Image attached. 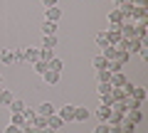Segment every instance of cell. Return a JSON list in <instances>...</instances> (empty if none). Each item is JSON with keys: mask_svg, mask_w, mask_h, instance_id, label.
Here are the masks:
<instances>
[{"mask_svg": "<svg viewBox=\"0 0 148 133\" xmlns=\"http://www.w3.org/2000/svg\"><path fill=\"white\" fill-rule=\"evenodd\" d=\"M57 116L62 118L64 123H72V121H74V106H72V104H64V106L57 111Z\"/></svg>", "mask_w": 148, "mask_h": 133, "instance_id": "obj_2", "label": "cell"}, {"mask_svg": "<svg viewBox=\"0 0 148 133\" xmlns=\"http://www.w3.org/2000/svg\"><path fill=\"white\" fill-rule=\"evenodd\" d=\"M114 104H116V101H114V96H111V94H104V96H101V106L111 108V106H114Z\"/></svg>", "mask_w": 148, "mask_h": 133, "instance_id": "obj_33", "label": "cell"}, {"mask_svg": "<svg viewBox=\"0 0 148 133\" xmlns=\"http://www.w3.org/2000/svg\"><path fill=\"white\" fill-rule=\"evenodd\" d=\"M109 113H111V108H106V106H99V108H96V118H99V123H106V121H109Z\"/></svg>", "mask_w": 148, "mask_h": 133, "instance_id": "obj_19", "label": "cell"}, {"mask_svg": "<svg viewBox=\"0 0 148 133\" xmlns=\"http://www.w3.org/2000/svg\"><path fill=\"white\" fill-rule=\"evenodd\" d=\"M22 116H25L27 123H32V121H35V116H37V111H32L30 106H25V108H22Z\"/></svg>", "mask_w": 148, "mask_h": 133, "instance_id": "obj_31", "label": "cell"}, {"mask_svg": "<svg viewBox=\"0 0 148 133\" xmlns=\"http://www.w3.org/2000/svg\"><path fill=\"white\" fill-rule=\"evenodd\" d=\"M0 84H3V74H0Z\"/></svg>", "mask_w": 148, "mask_h": 133, "instance_id": "obj_46", "label": "cell"}, {"mask_svg": "<svg viewBox=\"0 0 148 133\" xmlns=\"http://www.w3.org/2000/svg\"><path fill=\"white\" fill-rule=\"evenodd\" d=\"M133 30H136V40H141V42H146V32H148V20H143V22H133Z\"/></svg>", "mask_w": 148, "mask_h": 133, "instance_id": "obj_5", "label": "cell"}, {"mask_svg": "<svg viewBox=\"0 0 148 133\" xmlns=\"http://www.w3.org/2000/svg\"><path fill=\"white\" fill-rule=\"evenodd\" d=\"M96 91H99V96H104V94H111V84H109V81H99Z\"/></svg>", "mask_w": 148, "mask_h": 133, "instance_id": "obj_30", "label": "cell"}, {"mask_svg": "<svg viewBox=\"0 0 148 133\" xmlns=\"http://www.w3.org/2000/svg\"><path fill=\"white\" fill-rule=\"evenodd\" d=\"M91 64H94V69L99 72V69H106V67H109V59H104V57L99 54V57H94V59H91Z\"/></svg>", "mask_w": 148, "mask_h": 133, "instance_id": "obj_20", "label": "cell"}, {"mask_svg": "<svg viewBox=\"0 0 148 133\" xmlns=\"http://www.w3.org/2000/svg\"><path fill=\"white\" fill-rule=\"evenodd\" d=\"M119 126H121V131H123V133H133V131H136V123H131L126 116H123V121L119 123Z\"/></svg>", "mask_w": 148, "mask_h": 133, "instance_id": "obj_27", "label": "cell"}, {"mask_svg": "<svg viewBox=\"0 0 148 133\" xmlns=\"http://www.w3.org/2000/svg\"><path fill=\"white\" fill-rule=\"evenodd\" d=\"M106 40H109V44H114V47L123 40L121 32H119V25H109V30H106Z\"/></svg>", "mask_w": 148, "mask_h": 133, "instance_id": "obj_1", "label": "cell"}, {"mask_svg": "<svg viewBox=\"0 0 148 133\" xmlns=\"http://www.w3.org/2000/svg\"><path fill=\"white\" fill-rule=\"evenodd\" d=\"M94 133H109V123H101V126H96Z\"/></svg>", "mask_w": 148, "mask_h": 133, "instance_id": "obj_40", "label": "cell"}, {"mask_svg": "<svg viewBox=\"0 0 148 133\" xmlns=\"http://www.w3.org/2000/svg\"><path fill=\"white\" fill-rule=\"evenodd\" d=\"M126 118H128L131 123H136V126H138L143 116H141V111H138V108H133V111H126Z\"/></svg>", "mask_w": 148, "mask_h": 133, "instance_id": "obj_24", "label": "cell"}, {"mask_svg": "<svg viewBox=\"0 0 148 133\" xmlns=\"http://www.w3.org/2000/svg\"><path fill=\"white\" fill-rule=\"evenodd\" d=\"M96 76H99V81H109L111 79V72L109 69H99V72H96Z\"/></svg>", "mask_w": 148, "mask_h": 133, "instance_id": "obj_36", "label": "cell"}, {"mask_svg": "<svg viewBox=\"0 0 148 133\" xmlns=\"http://www.w3.org/2000/svg\"><path fill=\"white\" fill-rule=\"evenodd\" d=\"M126 81H128L126 76H123L121 72H116V74H111V79H109V84H111V86H123V84H126Z\"/></svg>", "mask_w": 148, "mask_h": 133, "instance_id": "obj_14", "label": "cell"}, {"mask_svg": "<svg viewBox=\"0 0 148 133\" xmlns=\"http://www.w3.org/2000/svg\"><path fill=\"white\" fill-rule=\"evenodd\" d=\"M3 133H22V128H20V126H12V123H8Z\"/></svg>", "mask_w": 148, "mask_h": 133, "instance_id": "obj_38", "label": "cell"}, {"mask_svg": "<svg viewBox=\"0 0 148 133\" xmlns=\"http://www.w3.org/2000/svg\"><path fill=\"white\" fill-rule=\"evenodd\" d=\"M96 44H99V47H106V44H109V40H106V32H99V35H96Z\"/></svg>", "mask_w": 148, "mask_h": 133, "instance_id": "obj_37", "label": "cell"}, {"mask_svg": "<svg viewBox=\"0 0 148 133\" xmlns=\"http://www.w3.org/2000/svg\"><path fill=\"white\" fill-rule=\"evenodd\" d=\"M32 69H35V72H37V74H40V76H42L45 72L49 69V67H47V62H45V59H37V62L32 64Z\"/></svg>", "mask_w": 148, "mask_h": 133, "instance_id": "obj_23", "label": "cell"}, {"mask_svg": "<svg viewBox=\"0 0 148 133\" xmlns=\"http://www.w3.org/2000/svg\"><path fill=\"white\" fill-rule=\"evenodd\" d=\"M47 67H49V72H62V67H64V64H62V59L52 57V59L47 62Z\"/></svg>", "mask_w": 148, "mask_h": 133, "instance_id": "obj_25", "label": "cell"}, {"mask_svg": "<svg viewBox=\"0 0 148 133\" xmlns=\"http://www.w3.org/2000/svg\"><path fill=\"white\" fill-rule=\"evenodd\" d=\"M40 133H54V131H52V128L47 126V128H42V131H40Z\"/></svg>", "mask_w": 148, "mask_h": 133, "instance_id": "obj_44", "label": "cell"}, {"mask_svg": "<svg viewBox=\"0 0 148 133\" xmlns=\"http://www.w3.org/2000/svg\"><path fill=\"white\" fill-rule=\"evenodd\" d=\"M32 126L42 131V128H47V118H45V116H35V121H32Z\"/></svg>", "mask_w": 148, "mask_h": 133, "instance_id": "obj_32", "label": "cell"}, {"mask_svg": "<svg viewBox=\"0 0 148 133\" xmlns=\"http://www.w3.org/2000/svg\"><path fill=\"white\" fill-rule=\"evenodd\" d=\"M128 59H131V54H128V52H121V49H116V59H114V62H119L121 67H126Z\"/></svg>", "mask_w": 148, "mask_h": 133, "instance_id": "obj_22", "label": "cell"}, {"mask_svg": "<svg viewBox=\"0 0 148 133\" xmlns=\"http://www.w3.org/2000/svg\"><path fill=\"white\" fill-rule=\"evenodd\" d=\"M10 123H12V126H20V128H22L27 121H25V116H22V113H12V116H10Z\"/></svg>", "mask_w": 148, "mask_h": 133, "instance_id": "obj_29", "label": "cell"}, {"mask_svg": "<svg viewBox=\"0 0 148 133\" xmlns=\"http://www.w3.org/2000/svg\"><path fill=\"white\" fill-rule=\"evenodd\" d=\"M123 121V113H119V111H114V108H111V113H109V126H119V123Z\"/></svg>", "mask_w": 148, "mask_h": 133, "instance_id": "obj_17", "label": "cell"}, {"mask_svg": "<svg viewBox=\"0 0 148 133\" xmlns=\"http://www.w3.org/2000/svg\"><path fill=\"white\" fill-rule=\"evenodd\" d=\"M37 59H40V49H35V47H30V49H27V47H25V62L35 64Z\"/></svg>", "mask_w": 148, "mask_h": 133, "instance_id": "obj_12", "label": "cell"}, {"mask_svg": "<svg viewBox=\"0 0 148 133\" xmlns=\"http://www.w3.org/2000/svg\"><path fill=\"white\" fill-rule=\"evenodd\" d=\"M74 121H89V108L86 106H74Z\"/></svg>", "mask_w": 148, "mask_h": 133, "instance_id": "obj_9", "label": "cell"}, {"mask_svg": "<svg viewBox=\"0 0 148 133\" xmlns=\"http://www.w3.org/2000/svg\"><path fill=\"white\" fill-rule=\"evenodd\" d=\"M54 47H57V37H54V35H45L42 49H54Z\"/></svg>", "mask_w": 148, "mask_h": 133, "instance_id": "obj_18", "label": "cell"}, {"mask_svg": "<svg viewBox=\"0 0 148 133\" xmlns=\"http://www.w3.org/2000/svg\"><path fill=\"white\" fill-rule=\"evenodd\" d=\"M0 91H3V86H0Z\"/></svg>", "mask_w": 148, "mask_h": 133, "instance_id": "obj_47", "label": "cell"}, {"mask_svg": "<svg viewBox=\"0 0 148 133\" xmlns=\"http://www.w3.org/2000/svg\"><path fill=\"white\" fill-rule=\"evenodd\" d=\"M119 32H121V37L123 40H133L136 37V30H133V22H121V25H119Z\"/></svg>", "mask_w": 148, "mask_h": 133, "instance_id": "obj_3", "label": "cell"}, {"mask_svg": "<svg viewBox=\"0 0 148 133\" xmlns=\"http://www.w3.org/2000/svg\"><path fill=\"white\" fill-rule=\"evenodd\" d=\"M15 64H20V62H25V47H20V49H15Z\"/></svg>", "mask_w": 148, "mask_h": 133, "instance_id": "obj_35", "label": "cell"}, {"mask_svg": "<svg viewBox=\"0 0 148 133\" xmlns=\"http://www.w3.org/2000/svg\"><path fill=\"white\" fill-rule=\"evenodd\" d=\"M148 5V0H136V8H146Z\"/></svg>", "mask_w": 148, "mask_h": 133, "instance_id": "obj_43", "label": "cell"}, {"mask_svg": "<svg viewBox=\"0 0 148 133\" xmlns=\"http://www.w3.org/2000/svg\"><path fill=\"white\" fill-rule=\"evenodd\" d=\"M42 32H45V35H57V22H49V20H45Z\"/></svg>", "mask_w": 148, "mask_h": 133, "instance_id": "obj_26", "label": "cell"}, {"mask_svg": "<svg viewBox=\"0 0 148 133\" xmlns=\"http://www.w3.org/2000/svg\"><path fill=\"white\" fill-rule=\"evenodd\" d=\"M8 108H10L12 113H22V108H25V101H20V99H12V104H10Z\"/></svg>", "mask_w": 148, "mask_h": 133, "instance_id": "obj_28", "label": "cell"}, {"mask_svg": "<svg viewBox=\"0 0 148 133\" xmlns=\"http://www.w3.org/2000/svg\"><path fill=\"white\" fill-rule=\"evenodd\" d=\"M0 62H3V64H15V54H12V49H3V52H0Z\"/></svg>", "mask_w": 148, "mask_h": 133, "instance_id": "obj_16", "label": "cell"}, {"mask_svg": "<svg viewBox=\"0 0 148 133\" xmlns=\"http://www.w3.org/2000/svg\"><path fill=\"white\" fill-rule=\"evenodd\" d=\"M52 57H54V49H40V59H45V62H49Z\"/></svg>", "mask_w": 148, "mask_h": 133, "instance_id": "obj_34", "label": "cell"}, {"mask_svg": "<svg viewBox=\"0 0 148 133\" xmlns=\"http://www.w3.org/2000/svg\"><path fill=\"white\" fill-rule=\"evenodd\" d=\"M42 79H45V84H47V86H57L59 84V72H45V74H42Z\"/></svg>", "mask_w": 148, "mask_h": 133, "instance_id": "obj_7", "label": "cell"}, {"mask_svg": "<svg viewBox=\"0 0 148 133\" xmlns=\"http://www.w3.org/2000/svg\"><path fill=\"white\" fill-rule=\"evenodd\" d=\"M59 17H62V10H59V8H45V20L57 22Z\"/></svg>", "mask_w": 148, "mask_h": 133, "instance_id": "obj_8", "label": "cell"}, {"mask_svg": "<svg viewBox=\"0 0 148 133\" xmlns=\"http://www.w3.org/2000/svg\"><path fill=\"white\" fill-rule=\"evenodd\" d=\"M47 126L52 128V131H57V128H62V126H67V123H64L62 118H59L57 113H54V116H49V118H47Z\"/></svg>", "mask_w": 148, "mask_h": 133, "instance_id": "obj_15", "label": "cell"}, {"mask_svg": "<svg viewBox=\"0 0 148 133\" xmlns=\"http://www.w3.org/2000/svg\"><path fill=\"white\" fill-rule=\"evenodd\" d=\"M121 22H126V17L119 12V8H111L109 10V25H121Z\"/></svg>", "mask_w": 148, "mask_h": 133, "instance_id": "obj_6", "label": "cell"}, {"mask_svg": "<svg viewBox=\"0 0 148 133\" xmlns=\"http://www.w3.org/2000/svg\"><path fill=\"white\" fill-rule=\"evenodd\" d=\"M101 57L104 59H116V47H114V44H106V47H101Z\"/></svg>", "mask_w": 148, "mask_h": 133, "instance_id": "obj_13", "label": "cell"}, {"mask_svg": "<svg viewBox=\"0 0 148 133\" xmlns=\"http://www.w3.org/2000/svg\"><path fill=\"white\" fill-rule=\"evenodd\" d=\"M123 106H126V111H133V108H141V101H136L133 96H126L123 99Z\"/></svg>", "mask_w": 148, "mask_h": 133, "instance_id": "obj_21", "label": "cell"}, {"mask_svg": "<svg viewBox=\"0 0 148 133\" xmlns=\"http://www.w3.org/2000/svg\"><path fill=\"white\" fill-rule=\"evenodd\" d=\"M114 3H116V5H121V3H123V0H114Z\"/></svg>", "mask_w": 148, "mask_h": 133, "instance_id": "obj_45", "label": "cell"}, {"mask_svg": "<svg viewBox=\"0 0 148 133\" xmlns=\"http://www.w3.org/2000/svg\"><path fill=\"white\" fill-rule=\"evenodd\" d=\"M45 8H57V0H42Z\"/></svg>", "mask_w": 148, "mask_h": 133, "instance_id": "obj_41", "label": "cell"}, {"mask_svg": "<svg viewBox=\"0 0 148 133\" xmlns=\"http://www.w3.org/2000/svg\"><path fill=\"white\" fill-rule=\"evenodd\" d=\"M22 133H40V128H35L32 123H25L22 126Z\"/></svg>", "mask_w": 148, "mask_h": 133, "instance_id": "obj_39", "label": "cell"}, {"mask_svg": "<svg viewBox=\"0 0 148 133\" xmlns=\"http://www.w3.org/2000/svg\"><path fill=\"white\" fill-rule=\"evenodd\" d=\"M54 113H57V108H54L49 101H42L40 106H37V116H45V118H49V116H54Z\"/></svg>", "mask_w": 148, "mask_h": 133, "instance_id": "obj_4", "label": "cell"}, {"mask_svg": "<svg viewBox=\"0 0 148 133\" xmlns=\"http://www.w3.org/2000/svg\"><path fill=\"white\" fill-rule=\"evenodd\" d=\"M131 96H133V99H136V101H146V86H136V84H133V89H131Z\"/></svg>", "mask_w": 148, "mask_h": 133, "instance_id": "obj_10", "label": "cell"}, {"mask_svg": "<svg viewBox=\"0 0 148 133\" xmlns=\"http://www.w3.org/2000/svg\"><path fill=\"white\" fill-rule=\"evenodd\" d=\"M12 99H15V96H12L10 89H3V91H0V106H10Z\"/></svg>", "mask_w": 148, "mask_h": 133, "instance_id": "obj_11", "label": "cell"}, {"mask_svg": "<svg viewBox=\"0 0 148 133\" xmlns=\"http://www.w3.org/2000/svg\"><path fill=\"white\" fill-rule=\"evenodd\" d=\"M109 133H123L121 126H109Z\"/></svg>", "mask_w": 148, "mask_h": 133, "instance_id": "obj_42", "label": "cell"}]
</instances>
